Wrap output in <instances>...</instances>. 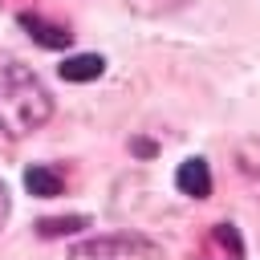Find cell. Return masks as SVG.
<instances>
[{
    "instance_id": "1",
    "label": "cell",
    "mask_w": 260,
    "mask_h": 260,
    "mask_svg": "<svg viewBox=\"0 0 260 260\" xmlns=\"http://www.w3.org/2000/svg\"><path fill=\"white\" fill-rule=\"evenodd\" d=\"M49 118H53V93L45 89V81L20 61L0 65V130L8 138H24L41 130Z\"/></svg>"
},
{
    "instance_id": "2",
    "label": "cell",
    "mask_w": 260,
    "mask_h": 260,
    "mask_svg": "<svg viewBox=\"0 0 260 260\" xmlns=\"http://www.w3.org/2000/svg\"><path fill=\"white\" fill-rule=\"evenodd\" d=\"M69 260H162V248L150 244L146 236L114 232V236H89V240L73 244Z\"/></svg>"
},
{
    "instance_id": "3",
    "label": "cell",
    "mask_w": 260,
    "mask_h": 260,
    "mask_svg": "<svg viewBox=\"0 0 260 260\" xmlns=\"http://www.w3.org/2000/svg\"><path fill=\"white\" fill-rule=\"evenodd\" d=\"M175 187L191 199H207L211 195V167L207 158H183L179 171H175Z\"/></svg>"
},
{
    "instance_id": "4",
    "label": "cell",
    "mask_w": 260,
    "mask_h": 260,
    "mask_svg": "<svg viewBox=\"0 0 260 260\" xmlns=\"http://www.w3.org/2000/svg\"><path fill=\"white\" fill-rule=\"evenodd\" d=\"M20 28L41 45V49H69L73 32L65 24H49L45 16H32V12H20Z\"/></svg>"
},
{
    "instance_id": "5",
    "label": "cell",
    "mask_w": 260,
    "mask_h": 260,
    "mask_svg": "<svg viewBox=\"0 0 260 260\" xmlns=\"http://www.w3.org/2000/svg\"><path fill=\"white\" fill-rule=\"evenodd\" d=\"M57 73H61L65 81L81 85V81H98V77L106 73V61H102L98 53H73V57H65V61L57 65Z\"/></svg>"
},
{
    "instance_id": "6",
    "label": "cell",
    "mask_w": 260,
    "mask_h": 260,
    "mask_svg": "<svg viewBox=\"0 0 260 260\" xmlns=\"http://www.w3.org/2000/svg\"><path fill=\"white\" fill-rule=\"evenodd\" d=\"M24 187H28V195H37V199H53V195H61L65 179H61L57 167H49V162H32V167L24 171Z\"/></svg>"
},
{
    "instance_id": "7",
    "label": "cell",
    "mask_w": 260,
    "mask_h": 260,
    "mask_svg": "<svg viewBox=\"0 0 260 260\" xmlns=\"http://www.w3.org/2000/svg\"><path fill=\"white\" fill-rule=\"evenodd\" d=\"M240 236H236V228L232 223H215L211 228V240H207V248L215 252V256H203V260H244V248H232L228 252V244H236Z\"/></svg>"
},
{
    "instance_id": "8",
    "label": "cell",
    "mask_w": 260,
    "mask_h": 260,
    "mask_svg": "<svg viewBox=\"0 0 260 260\" xmlns=\"http://www.w3.org/2000/svg\"><path fill=\"white\" fill-rule=\"evenodd\" d=\"M81 228H89L85 215H65V219H41V223H37V232H41L45 240H53V236H73V232H81Z\"/></svg>"
},
{
    "instance_id": "9",
    "label": "cell",
    "mask_w": 260,
    "mask_h": 260,
    "mask_svg": "<svg viewBox=\"0 0 260 260\" xmlns=\"http://www.w3.org/2000/svg\"><path fill=\"white\" fill-rule=\"evenodd\" d=\"M8 211H12V199H8V187L0 183V228H4V219H8Z\"/></svg>"
}]
</instances>
